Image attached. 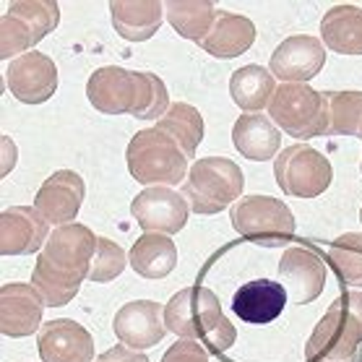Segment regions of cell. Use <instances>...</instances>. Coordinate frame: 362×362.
<instances>
[{
    "instance_id": "cell-27",
    "label": "cell",
    "mask_w": 362,
    "mask_h": 362,
    "mask_svg": "<svg viewBox=\"0 0 362 362\" xmlns=\"http://www.w3.org/2000/svg\"><path fill=\"white\" fill-rule=\"evenodd\" d=\"M165 13L180 37L201 45L206 34L211 32L219 11L211 0H170L165 3Z\"/></svg>"
},
{
    "instance_id": "cell-26",
    "label": "cell",
    "mask_w": 362,
    "mask_h": 362,
    "mask_svg": "<svg viewBox=\"0 0 362 362\" xmlns=\"http://www.w3.org/2000/svg\"><path fill=\"white\" fill-rule=\"evenodd\" d=\"M276 91V81L269 68L250 63V66L238 68L230 78V94L235 105L245 112H261L272 105V97Z\"/></svg>"
},
{
    "instance_id": "cell-31",
    "label": "cell",
    "mask_w": 362,
    "mask_h": 362,
    "mask_svg": "<svg viewBox=\"0 0 362 362\" xmlns=\"http://www.w3.org/2000/svg\"><path fill=\"white\" fill-rule=\"evenodd\" d=\"M125 264H128V255H125L123 247L107 238H99L97 253H94V261H91V269H89V279L99 281V284L117 279L123 274Z\"/></svg>"
},
{
    "instance_id": "cell-7",
    "label": "cell",
    "mask_w": 362,
    "mask_h": 362,
    "mask_svg": "<svg viewBox=\"0 0 362 362\" xmlns=\"http://www.w3.org/2000/svg\"><path fill=\"white\" fill-rule=\"evenodd\" d=\"M269 117L292 139H315L329 133V99L308 83H279L269 105Z\"/></svg>"
},
{
    "instance_id": "cell-13",
    "label": "cell",
    "mask_w": 362,
    "mask_h": 362,
    "mask_svg": "<svg viewBox=\"0 0 362 362\" xmlns=\"http://www.w3.org/2000/svg\"><path fill=\"white\" fill-rule=\"evenodd\" d=\"M326 66V45L313 34H295L274 49L269 71L284 83H305Z\"/></svg>"
},
{
    "instance_id": "cell-19",
    "label": "cell",
    "mask_w": 362,
    "mask_h": 362,
    "mask_svg": "<svg viewBox=\"0 0 362 362\" xmlns=\"http://www.w3.org/2000/svg\"><path fill=\"white\" fill-rule=\"evenodd\" d=\"M49 224L42 219L37 209L29 206H8L0 214V253L6 255H29L37 253L47 238Z\"/></svg>"
},
{
    "instance_id": "cell-20",
    "label": "cell",
    "mask_w": 362,
    "mask_h": 362,
    "mask_svg": "<svg viewBox=\"0 0 362 362\" xmlns=\"http://www.w3.org/2000/svg\"><path fill=\"white\" fill-rule=\"evenodd\" d=\"M287 305V289L274 279H253L243 284L232 297V310L240 321L264 326L276 321Z\"/></svg>"
},
{
    "instance_id": "cell-6",
    "label": "cell",
    "mask_w": 362,
    "mask_h": 362,
    "mask_svg": "<svg viewBox=\"0 0 362 362\" xmlns=\"http://www.w3.org/2000/svg\"><path fill=\"white\" fill-rule=\"evenodd\" d=\"M245 175L227 157H204L188 170L182 196L201 216L219 214L243 196Z\"/></svg>"
},
{
    "instance_id": "cell-12",
    "label": "cell",
    "mask_w": 362,
    "mask_h": 362,
    "mask_svg": "<svg viewBox=\"0 0 362 362\" xmlns=\"http://www.w3.org/2000/svg\"><path fill=\"white\" fill-rule=\"evenodd\" d=\"M8 91L24 105H42L58 91V68L45 52H24L8 63L6 71Z\"/></svg>"
},
{
    "instance_id": "cell-33",
    "label": "cell",
    "mask_w": 362,
    "mask_h": 362,
    "mask_svg": "<svg viewBox=\"0 0 362 362\" xmlns=\"http://www.w3.org/2000/svg\"><path fill=\"white\" fill-rule=\"evenodd\" d=\"M94 362H151L144 352H136L131 346L125 344H115L112 349L102 352Z\"/></svg>"
},
{
    "instance_id": "cell-25",
    "label": "cell",
    "mask_w": 362,
    "mask_h": 362,
    "mask_svg": "<svg viewBox=\"0 0 362 362\" xmlns=\"http://www.w3.org/2000/svg\"><path fill=\"white\" fill-rule=\"evenodd\" d=\"M321 40L339 55H362V8L344 3L326 11Z\"/></svg>"
},
{
    "instance_id": "cell-11",
    "label": "cell",
    "mask_w": 362,
    "mask_h": 362,
    "mask_svg": "<svg viewBox=\"0 0 362 362\" xmlns=\"http://www.w3.org/2000/svg\"><path fill=\"white\" fill-rule=\"evenodd\" d=\"M131 214L144 232H159V235H175L188 222L190 206L182 193L167 185H151L144 188L133 198Z\"/></svg>"
},
{
    "instance_id": "cell-35",
    "label": "cell",
    "mask_w": 362,
    "mask_h": 362,
    "mask_svg": "<svg viewBox=\"0 0 362 362\" xmlns=\"http://www.w3.org/2000/svg\"><path fill=\"white\" fill-rule=\"evenodd\" d=\"M360 219H362V211H360Z\"/></svg>"
},
{
    "instance_id": "cell-34",
    "label": "cell",
    "mask_w": 362,
    "mask_h": 362,
    "mask_svg": "<svg viewBox=\"0 0 362 362\" xmlns=\"http://www.w3.org/2000/svg\"><path fill=\"white\" fill-rule=\"evenodd\" d=\"M360 170H362V162H360Z\"/></svg>"
},
{
    "instance_id": "cell-2",
    "label": "cell",
    "mask_w": 362,
    "mask_h": 362,
    "mask_svg": "<svg viewBox=\"0 0 362 362\" xmlns=\"http://www.w3.org/2000/svg\"><path fill=\"white\" fill-rule=\"evenodd\" d=\"M86 97L91 107H97L105 115L159 120L170 110V94L159 76L125 71L120 66H105L94 71L86 81Z\"/></svg>"
},
{
    "instance_id": "cell-23",
    "label": "cell",
    "mask_w": 362,
    "mask_h": 362,
    "mask_svg": "<svg viewBox=\"0 0 362 362\" xmlns=\"http://www.w3.org/2000/svg\"><path fill=\"white\" fill-rule=\"evenodd\" d=\"M253 40L255 26L250 18L240 16V13H230V11H219L214 26L206 34V40L201 42V47L214 58L230 60L253 47Z\"/></svg>"
},
{
    "instance_id": "cell-30",
    "label": "cell",
    "mask_w": 362,
    "mask_h": 362,
    "mask_svg": "<svg viewBox=\"0 0 362 362\" xmlns=\"http://www.w3.org/2000/svg\"><path fill=\"white\" fill-rule=\"evenodd\" d=\"M329 261L344 287H362V235L346 232L331 243Z\"/></svg>"
},
{
    "instance_id": "cell-24",
    "label": "cell",
    "mask_w": 362,
    "mask_h": 362,
    "mask_svg": "<svg viewBox=\"0 0 362 362\" xmlns=\"http://www.w3.org/2000/svg\"><path fill=\"white\" fill-rule=\"evenodd\" d=\"M128 261H131L133 272L144 279H165L177 266V247H175V240L167 235L144 232L133 243Z\"/></svg>"
},
{
    "instance_id": "cell-5",
    "label": "cell",
    "mask_w": 362,
    "mask_h": 362,
    "mask_svg": "<svg viewBox=\"0 0 362 362\" xmlns=\"http://www.w3.org/2000/svg\"><path fill=\"white\" fill-rule=\"evenodd\" d=\"M128 170L133 180L141 185H167L173 188L182 177H188V157L180 148V144L167 136L159 128H144L131 139L128 151Z\"/></svg>"
},
{
    "instance_id": "cell-1",
    "label": "cell",
    "mask_w": 362,
    "mask_h": 362,
    "mask_svg": "<svg viewBox=\"0 0 362 362\" xmlns=\"http://www.w3.org/2000/svg\"><path fill=\"white\" fill-rule=\"evenodd\" d=\"M97 240L86 224L71 222L55 227L32 274V287L40 292L45 305L63 308L78 295L81 281L89 279Z\"/></svg>"
},
{
    "instance_id": "cell-29",
    "label": "cell",
    "mask_w": 362,
    "mask_h": 362,
    "mask_svg": "<svg viewBox=\"0 0 362 362\" xmlns=\"http://www.w3.org/2000/svg\"><path fill=\"white\" fill-rule=\"evenodd\" d=\"M329 133L362 141V91H329Z\"/></svg>"
},
{
    "instance_id": "cell-28",
    "label": "cell",
    "mask_w": 362,
    "mask_h": 362,
    "mask_svg": "<svg viewBox=\"0 0 362 362\" xmlns=\"http://www.w3.org/2000/svg\"><path fill=\"white\" fill-rule=\"evenodd\" d=\"M157 128L165 131L167 136H173L180 144L185 157H196L198 144L204 141V117H201V112L193 105H188V102L170 105V110L159 117Z\"/></svg>"
},
{
    "instance_id": "cell-10",
    "label": "cell",
    "mask_w": 362,
    "mask_h": 362,
    "mask_svg": "<svg viewBox=\"0 0 362 362\" xmlns=\"http://www.w3.org/2000/svg\"><path fill=\"white\" fill-rule=\"evenodd\" d=\"M274 177L287 196L315 198L331 185L334 170L318 148L295 144L281 148L274 159Z\"/></svg>"
},
{
    "instance_id": "cell-22",
    "label": "cell",
    "mask_w": 362,
    "mask_h": 362,
    "mask_svg": "<svg viewBox=\"0 0 362 362\" xmlns=\"http://www.w3.org/2000/svg\"><path fill=\"white\" fill-rule=\"evenodd\" d=\"M115 32L128 42H146L159 32L165 3L159 0H115L110 3Z\"/></svg>"
},
{
    "instance_id": "cell-4",
    "label": "cell",
    "mask_w": 362,
    "mask_h": 362,
    "mask_svg": "<svg viewBox=\"0 0 362 362\" xmlns=\"http://www.w3.org/2000/svg\"><path fill=\"white\" fill-rule=\"evenodd\" d=\"M362 292H341L308 339V362H360Z\"/></svg>"
},
{
    "instance_id": "cell-21",
    "label": "cell",
    "mask_w": 362,
    "mask_h": 362,
    "mask_svg": "<svg viewBox=\"0 0 362 362\" xmlns=\"http://www.w3.org/2000/svg\"><path fill=\"white\" fill-rule=\"evenodd\" d=\"M279 128L272 123V117L261 112H245L238 117V123L232 128V144L250 162H269L279 154L281 144Z\"/></svg>"
},
{
    "instance_id": "cell-18",
    "label": "cell",
    "mask_w": 362,
    "mask_h": 362,
    "mask_svg": "<svg viewBox=\"0 0 362 362\" xmlns=\"http://www.w3.org/2000/svg\"><path fill=\"white\" fill-rule=\"evenodd\" d=\"M45 300L32 284L11 281L0 289V331L3 337L21 339L32 337L42 326Z\"/></svg>"
},
{
    "instance_id": "cell-16",
    "label": "cell",
    "mask_w": 362,
    "mask_h": 362,
    "mask_svg": "<svg viewBox=\"0 0 362 362\" xmlns=\"http://www.w3.org/2000/svg\"><path fill=\"white\" fill-rule=\"evenodd\" d=\"M112 329H115V337L125 346H131L136 352L148 349V346L159 344L167 334L165 308L159 303H154V300H133V303H125L115 313Z\"/></svg>"
},
{
    "instance_id": "cell-14",
    "label": "cell",
    "mask_w": 362,
    "mask_h": 362,
    "mask_svg": "<svg viewBox=\"0 0 362 362\" xmlns=\"http://www.w3.org/2000/svg\"><path fill=\"white\" fill-rule=\"evenodd\" d=\"M279 284L289 292L292 303L308 305L318 300L326 287V264L315 250L292 245L279 261Z\"/></svg>"
},
{
    "instance_id": "cell-17",
    "label": "cell",
    "mask_w": 362,
    "mask_h": 362,
    "mask_svg": "<svg viewBox=\"0 0 362 362\" xmlns=\"http://www.w3.org/2000/svg\"><path fill=\"white\" fill-rule=\"evenodd\" d=\"M37 349L42 362H94V339L71 318L45 323L37 337Z\"/></svg>"
},
{
    "instance_id": "cell-8",
    "label": "cell",
    "mask_w": 362,
    "mask_h": 362,
    "mask_svg": "<svg viewBox=\"0 0 362 362\" xmlns=\"http://www.w3.org/2000/svg\"><path fill=\"white\" fill-rule=\"evenodd\" d=\"M232 227L255 245L279 247L287 245L295 235V216L289 206L272 196H245L232 206Z\"/></svg>"
},
{
    "instance_id": "cell-15",
    "label": "cell",
    "mask_w": 362,
    "mask_h": 362,
    "mask_svg": "<svg viewBox=\"0 0 362 362\" xmlns=\"http://www.w3.org/2000/svg\"><path fill=\"white\" fill-rule=\"evenodd\" d=\"M83 196H86V185H83L81 175L74 170H58L37 190L34 209L40 211L47 224L63 227V224L74 222V216L78 214V209L83 204Z\"/></svg>"
},
{
    "instance_id": "cell-9",
    "label": "cell",
    "mask_w": 362,
    "mask_h": 362,
    "mask_svg": "<svg viewBox=\"0 0 362 362\" xmlns=\"http://www.w3.org/2000/svg\"><path fill=\"white\" fill-rule=\"evenodd\" d=\"M60 21V8L52 0H21L11 3L0 21V58H16L45 40L49 32H55Z\"/></svg>"
},
{
    "instance_id": "cell-32",
    "label": "cell",
    "mask_w": 362,
    "mask_h": 362,
    "mask_svg": "<svg viewBox=\"0 0 362 362\" xmlns=\"http://www.w3.org/2000/svg\"><path fill=\"white\" fill-rule=\"evenodd\" d=\"M159 362H209V349L198 341L182 339V341H175Z\"/></svg>"
},
{
    "instance_id": "cell-3",
    "label": "cell",
    "mask_w": 362,
    "mask_h": 362,
    "mask_svg": "<svg viewBox=\"0 0 362 362\" xmlns=\"http://www.w3.org/2000/svg\"><path fill=\"white\" fill-rule=\"evenodd\" d=\"M167 331L190 341H206V349L214 354L227 352L238 339L232 326L222 313L219 297L209 287H185L170 297L165 305Z\"/></svg>"
}]
</instances>
